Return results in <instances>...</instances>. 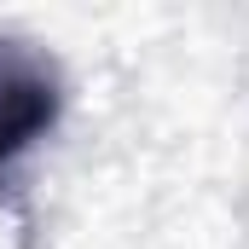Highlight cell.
Wrapping results in <instances>:
<instances>
[{
  "label": "cell",
  "mask_w": 249,
  "mask_h": 249,
  "mask_svg": "<svg viewBox=\"0 0 249 249\" xmlns=\"http://www.w3.org/2000/svg\"><path fill=\"white\" fill-rule=\"evenodd\" d=\"M64 87L58 64L29 41H0V168L18 162L47 127L58 122Z\"/></svg>",
  "instance_id": "cell-1"
}]
</instances>
